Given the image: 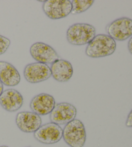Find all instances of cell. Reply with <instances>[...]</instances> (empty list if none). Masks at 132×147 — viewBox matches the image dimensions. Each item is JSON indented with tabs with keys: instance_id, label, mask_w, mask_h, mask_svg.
Masks as SVG:
<instances>
[{
	"instance_id": "1",
	"label": "cell",
	"mask_w": 132,
	"mask_h": 147,
	"mask_svg": "<svg viewBox=\"0 0 132 147\" xmlns=\"http://www.w3.org/2000/svg\"><path fill=\"white\" fill-rule=\"evenodd\" d=\"M116 42L107 34H99L88 44L85 53L88 57L97 58L112 55L116 49Z\"/></svg>"
},
{
	"instance_id": "2",
	"label": "cell",
	"mask_w": 132,
	"mask_h": 147,
	"mask_svg": "<svg viewBox=\"0 0 132 147\" xmlns=\"http://www.w3.org/2000/svg\"><path fill=\"white\" fill-rule=\"evenodd\" d=\"M96 36L95 28L88 24H75L67 31V39L70 44L84 45L88 44Z\"/></svg>"
},
{
	"instance_id": "3",
	"label": "cell",
	"mask_w": 132,
	"mask_h": 147,
	"mask_svg": "<svg viewBox=\"0 0 132 147\" xmlns=\"http://www.w3.org/2000/svg\"><path fill=\"white\" fill-rule=\"evenodd\" d=\"M63 138L70 147H83L86 140L83 123L80 120L74 119L67 124L63 130Z\"/></svg>"
},
{
	"instance_id": "4",
	"label": "cell",
	"mask_w": 132,
	"mask_h": 147,
	"mask_svg": "<svg viewBox=\"0 0 132 147\" xmlns=\"http://www.w3.org/2000/svg\"><path fill=\"white\" fill-rule=\"evenodd\" d=\"M106 31L115 41H124L132 36V20L126 17L117 19L108 25Z\"/></svg>"
},
{
	"instance_id": "5",
	"label": "cell",
	"mask_w": 132,
	"mask_h": 147,
	"mask_svg": "<svg viewBox=\"0 0 132 147\" xmlns=\"http://www.w3.org/2000/svg\"><path fill=\"white\" fill-rule=\"evenodd\" d=\"M43 11L52 20L62 19L72 12V2L69 0H47L43 4Z\"/></svg>"
},
{
	"instance_id": "6",
	"label": "cell",
	"mask_w": 132,
	"mask_h": 147,
	"mask_svg": "<svg viewBox=\"0 0 132 147\" xmlns=\"http://www.w3.org/2000/svg\"><path fill=\"white\" fill-rule=\"evenodd\" d=\"M34 136L37 141L43 144H55L62 139L63 129L55 123H47L41 126L34 133Z\"/></svg>"
},
{
	"instance_id": "7",
	"label": "cell",
	"mask_w": 132,
	"mask_h": 147,
	"mask_svg": "<svg viewBox=\"0 0 132 147\" xmlns=\"http://www.w3.org/2000/svg\"><path fill=\"white\" fill-rule=\"evenodd\" d=\"M77 115V109L68 102H61L55 105L50 115L51 123L58 125H67L75 119Z\"/></svg>"
},
{
	"instance_id": "8",
	"label": "cell",
	"mask_w": 132,
	"mask_h": 147,
	"mask_svg": "<svg viewBox=\"0 0 132 147\" xmlns=\"http://www.w3.org/2000/svg\"><path fill=\"white\" fill-rule=\"evenodd\" d=\"M30 53L37 62L45 64H52L59 59V56L54 48L43 42L32 44L30 48Z\"/></svg>"
},
{
	"instance_id": "9",
	"label": "cell",
	"mask_w": 132,
	"mask_h": 147,
	"mask_svg": "<svg viewBox=\"0 0 132 147\" xmlns=\"http://www.w3.org/2000/svg\"><path fill=\"white\" fill-rule=\"evenodd\" d=\"M23 74L27 82L32 84L43 82L52 77L51 69L49 65L39 62L27 65Z\"/></svg>"
},
{
	"instance_id": "10",
	"label": "cell",
	"mask_w": 132,
	"mask_h": 147,
	"mask_svg": "<svg viewBox=\"0 0 132 147\" xmlns=\"http://www.w3.org/2000/svg\"><path fill=\"white\" fill-rule=\"evenodd\" d=\"M16 123L17 127L25 133H34L41 126V117L31 111H21L16 115Z\"/></svg>"
},
{
	"instance_id": "11",
	"label": "cell",
	"mask_w": 132,
	"mask_h": 147,
	"mask_svg": "<svg viewBox=\"0 0 132 147\" xmlns=\"http://www.w3.org/2000/svg\"><path fill=\"white\" fill-rule=\"evenodd\" d=\"M55 106L54 97L47 93H40L30 101V107L32 112L40 115H46L52 112Z\"/></svg>"
},
{
	"instance_id": "12",
	"label": "cell",
	"mask_w": 132,
	"mask_h": 147,
	"mask_svg": "<svg viewBox=\"0 0 132 147\" xmlns=\"http://www.w3.org/2000/svg\"><path fill=\"white\" fill-rule=\"evenodd\" d=\"M23 104V97L16 90H6L0 96V105L1 107L9 112H14L19 110Z\"/></svg>"
},
{
	"instance_id": "13",
	"label": "cell",
	"mask_w": 132,
	"mask_h": 147,
	"mask_svg": "<svg viewBox=\"0 0 132 147\" xmlns=\"http://www.w3.org/2000/svg\"><path fill=\"white\" fill-rule=\"evenodd\" d=\"M50 69L52 77L60 82H68L73 73L72 64L68 60L60 58L51 64Z\"/></svg>"
},
{
	"instance_id": "14",
	"label": "cell",
	"mask_w": 132,
	"mask_h": 147,
	"mask_svg": "<svg viewBox=\"0 0 132 147\" xmlns=\"http://www.w3.org/2000/svg\"><path fill=\"white\" fill-rule=\"evenodd\" d=\"M21 77L16 67L5 61H0V81L7 86L18 85Z\"/></svg>"
},
{
	"instance_id": "15",
	"label": "cell",
	"mask_w": 132,
	"mask_h": 147,
	"mask_svg": "<svg viewBox=\"0 0 132 147\" xmlns=\"http://www.w3.org/2000/svg\"><path fill=\"white\" fill-rule=\"evenodd\" d=\"M94 3L93 0H73L72 1V14H81L85 12Z\"/></svg>"
},
{
	"instance_id": "16",
	"label": "cell",
	"mask_w": 132,
	"mask_h": 147,
	"mask_svg": "<svg viewBox=\"0 0 132 147\" xmlns=\"http://www.w3.org/2000/svg\"><path fill=\"white\" fill-rule=\"evenodd\" d=\"M11 45V40L7 37L0 35V55L4 54Z\"/></svg>"
},
{
	"instance_id": "17",
	"label": "cell",
	"mask_w": 132,
	"mask_h": 147,
	"mask_svg": "<svg viewBox=\"0 0 132 147\" xmlns=\"http://www.w3.org/2000/svg\"><path fill=\"white\" fill-rule=\"evenodd\" d=\"M126 126L128 128H132V110L129 113L126 121Z\"/></svg>"
},
{
	"instance_id": "18",
	"label": "cell",
	"mask_w": 132,
	"mask_h": 147,
	"mask_svg": "<svg viewBox=\"0 0 132 147\" xmlns=\"http://www.w3.org/2000/svg\"><path fill=\"white\" fill-rule=\"evenodd\" d=\"M128 48L129 53L132 55V36L131 37L130 40L128 41Z\"/></svg>"
},
{
	"instance_id": "19",
	"label": "cell",
	"mask_w": 132,
	"mask_h": 147,
	"mask_svg": "<svg viewBox=\"0 0 132 147\" xmlns=\"http://www.w3.org/2000/svg\"><path fill=\"white\" fill-rule=\"evenodd\" d=\"M3 92V84L2 82L0 81V96L2 94V93Z\"/></svg>"
},
{
	"instance_id": "20",
	"label": "cell",
	"mask_w": 132,
	"mask_h": 147,
	"mask_svg": "<svg viewBox=\"0 0 132 147\" xmlns=\"http://www.w3.org/2000/svg\"><path fill=\"white\" fill-rule=\"evenodd\" d=\"M0 147H9V146H1Z\"/></svg>"
},
{
	"instance_id": "21",
	"label": "cell",
	"mask_w": 132,
	"mask_h": 147,
	"mask_svg": "<svg viewBox=\"0 0 132 147\" xmlns=\"http://www.w3.org/2000/svg\"><path fill=\"white\" fill-rule=\"evenodd\" d=\"M27 147H30V146H27Z\"/></svg>"
}]
</instances>
